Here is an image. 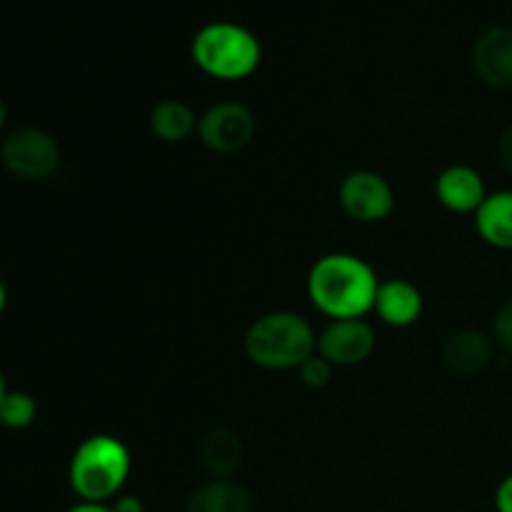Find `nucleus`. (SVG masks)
Instances as JSON below:
<instances>
[{
    "instance_id": "nucleus-9",
    "label": "nucleus",
    "mask_w": 512,
    "mask_h": 512,
    "mask_svg": "<svg viewBox=\"0 0 512 512\" xmlns=\"http://www.w3.org/2000/svg\"><path fill=\"white\" fill-rule=\"evenodd\" d=\"M473 70L485 85L512 90V28H488L473 45Z\"/></svg>"
},
{
    "instance_id": "nucleus-3",
    "label": "nucleus",
    "mask_w": 512,
    "mask_h": 512,
    "mask_svg": "<svg viewBox=\"0 0 512 512\" xmlns=\"http://www.w3.org/2000/svg\"><path fill=\"white\" fill-rule=\"evenodd\" d=\"M128 445L108 433H95L75 448L68 465L70 490L85 503H113L130 478Z\"/></svg>"
},
{
    "instance_id": "nucleus-19",
    "label": "nucleus",
    "mask_w": 512,
    "mask_h": 512,
    "mask_svg": "<svg viewBox=\"0 0 512 512\" xmlns=\"http://www.w3.org/2000/svg\"><path fill=\"white\" fill-rule=\"evenodd\" d=\"M490 335H493L495 343H498V350L512 355V295L508 300H503V303H500V308L495 310Z\"/></svg>"
},
{
    "instance_id": "nucleus-10",
    "label": "nucleus",
    "mask_w": 512,
    "mask_h": 512,
    "mask_svg": "<svg viewBox=\"0 0 512 512\" xmlns=\"http://www.w3.org/2000/svg\"><path fill=\"white\" fill-rule=\"evenodd\" d=\"M435 198L450 213L475 215L488 198V188H485V178L478 170L455 163L440 170V175L435 178Z\"/></svg>"
},
{
    "instance_id": "nucleus-7",
    "label": "nucleus",
    "mask_w": 512,
    "mask_h": 512,
    "mask_svg": "<svg viewBox=\"0 0 512 512\" xmlns=\"http://www.w3.org/2000/svg\"><path fill=\"white\" fill-rule=\"evenodd\" d=\"M338 203L355 223H383L395 208V190L375 170H353L340 180Z\"/></svg>"
},
{
    "instance_id": "nucleus-5",
    "label": "nucleus",
    "mask_w": 512,
    "mask_h": 512,
    "mask_svg": "<svg viewBox=\"0 0 512 512\" xmlns=\"http://www.w3.org/2000/svg\"><path fill=\"white\" fill-rule=\"evenodd\" d=\"M0 163L20 180H45L60 168V145L43 128L23 125L3 138Z\"/></svg>"
},
{
    "instance_id": "nucleus-24",
    "label": "nucleus",
    "mask_w": 512,
    "mask_h": 512,
    "mask_svg": "<svg viewBox=\"0 0 512 512\" xmlns=\"http://www.w3.org/2000/svg\"><path fill=\"white\" fill-rule=\"evenodd\" d=\"M5 305H8V288H5V283L0 280V313L5 310Z\"/></svg>"
},
{
    "instance_id": "nucleus-25",
    "label": "nucleus",
    "mask_w": 512,
    "mask_h": 512,
    "mask_svg": "<svg viewBox=\"0 0 512 512\" xmlns=\"http://www.w3.org/2000/svg\"><path fill=\"white\" fill-rule=\"evenodd\" d=\"M5 120H8V108H5L3 98H0V133H3V128H5Z\"/></svg>"
},
{
    "instance_id": "nucleus-1",
    "label": "nucleus",
    "mask_w": 512,
    "mask_h": 512,
    "mask_svg": "<svg viewBox=\"0 0 512 512\" xmlns=\"http://www.w3.org/2000/svg\"><path fill=\"white\" fill-rule=\"evenodd\" d=\"M305 288L313 308L325 318L350 320L373 313L380 280L360 255L328 253L313 263Z\"/></svg>"
},
{
    "instance_id": "nucleus-2",
    "label": "nucleus",
    "mask_w": 512,
    "mask_h": 512,
    "mask_svg": "<svg viewBox=\"0 0 512 512\" xmlns=\"http://www.w3.org/2000/svg\"><path fill=\"white\" fill-rule=\"evenodd\" d=\"M250 363L263 370H298L318 353V333L305 315L273 310L253 320L243 340Z\"/></svg>"
},
{
    "instance_id": "nucleus-13",
    "label": "nucleus",
    "mask_w": 512,
    "mask_h": 512,
    "mask_svg": "<svg viewBox=\"0 0 512 512\" xmlns=\"http://www.w3.org/2000/svg\"><path fill=\"white\" fill-rule=\"evenodd\" d=\"M245 448L235 430L215 428L200 443V463L208 470L210 480H235L243 468Z\"/></svg>"
},
{
    "instance_id": "nucleus-11",
    "label": "nucleus",
    "mask_w": 512,
    "mask_h": 512,
    "mask_svg": "<svg viewBox=\"0 0 512 512\" xmlns=\"http://www.w3.org/2000/svg\"><path fill=\"white\" fill-rule=\"evenodd\" d=\"M440 355L453 373L475 375L493 365V360L498 358V343L485 330L463 328L448 335Z\"/></svg>"
},
{
    "instance_id": "nucleus-6",
    "label": "nucleus",
    "mask_w": 512,
    "mask_h": 512,
    "mask_svg": "<svg viewBox=\"0 0 512 512\" xmlns=\"http://www.w3.org/2000/svg\"><path fill=\"white\" fill-rule=\"evenodd\" d=\"M255 115L238 100H223L205 110L198 118V138L208 150L218 155L240 153L255 138Z\"/></svg>"
},
{
    "instance_id": "nucleus-23",
    "label": "nucleus",
    "mask_w": 512,
    "mask_h": 512,
    "mask_svg": "<svg viewBox=\"0 0 512 512\" xmlns=\"http://www.w3.org/2000/svg\"><path fill=\"white\" fill-rule=\"evenodd\" d=\"M68 512H115L110 503H85V500H78Z\"/></svg>"
},
{
    "instance_id": "nucleus-12",
    "label": "nucleus",
    "mask_w": 512,
    "mask_h": 512,
    "mask_svg": "<svg viewBox=\"0 0 512 512\" xmlns=\"http://www.w3.org/2000/svg\"><path fill=\"white\" fill-rule=\"evenodd\" d=\"M373 313L390 328H410L423 315V293L405 278L383 280L375 295Z\"/></svg>"
},
{
    "instance_id": "nucleus-20",
    "label": "nucleus",
    "mask_w": 512,
    "mask_h": 512,
    "mask_svg": "<svg viewBox=\"0 0 512 512\" xmlns=\"http://www.w3.org/2000/svg\"><path fill=\"white\" fill-rule=\"evenodd\" d=\"M495 510L512 512V473L500 480L498 490H495Z\"/></svg>"
},
{
    "instance_id": "nucleus-22",
    "label": "nucleus",
    "mask_w": 512,
    "mask_h": 512,
    "mask_svg": "<svg viewBox=\"0 0 512 512\" xmlns=\"http://www.w3.org/2000/svg\"><path fill=\"white\" fill-rule=\"evenodd\" d=\"M113 510L115 512H145V505L143 500L138 498V495H128V493H120L118 498L113 500Z\"/></svg>"
},
{
    "instance_id": "nucleus-4",
    "label": "nucleus",
    "mask_w": 512,
    "mask_h": 512,
    "mask_svg": "<svg viewBox=\"0 0 512 512\" xmlns=\"http://www.w3.org/2000/svg\"><path fill=\"white\" fill-rule=\"evenodd\" d=\"M190 55H193V63L210 78L238 83L258 70L263 48L248 28L230 20H218V23L203 25L195 33Z\"/></svg>"
},
{
    "instance_id": "nucleus-18",
    "label": "nucleus",
    "mask_w": 512,
    "mask_h": 512,
    "mask_svg": "<svg viewBox=\"0 0 512 512\" xmlns=\"http://www.w3.org/2000/svg\"><path fill=\"white\" fill-rule=\"evenodd\" d=\"M333 370H335V365L330 363V360H325L323 355L315 353V355H310V358L298 368L300 383L308 385V388H313V390H323V388H328L330 380H333Z\"/></svg>"
},
{
    "instance_id": "nucleus-8",
    "label": "nucleus",
    "mask_w": 512,
    "mask_h": 512,
    "mask_svg": "<svg viewBox=\"0 0 512 512\" xmlns=\"http://www.w3.org/2000/svg\"><path fill=\"white\" fill-rule=\"evenodd\" d=\"M375 343V330L365 318L328 320V325L318 333V353L335 368L365 363L373 355Z\"/></svg>"
},
{
    "instance_id": "nucleus-26",
    "label": "nucleus",
    "mask_w": 512,
    "mask_h": 512,
    "mask_svg": "<svg viewBox=\"0 0 512 512\" xmlns=\"http://www.w3.org/2000/svg\"><path fill=\"white\" fill-rule=\"evenodd\" d=\"M5 393H8V390H5V380H3V373H0V403H3Z\"/></svg>"
},
{
    "instance_id": "nucleus-17",
    "label": "nucleus",
    "mask_w": 512,
    "mask_h": 512,
    "mask_svg": "<svg viewBox=\"0 0 512 512\" xmlns=\"http://www.w3.org/2000/svg\"><path fill=\"white\" fill-rule=\"evenodd\" d=\"M38 418V405L23 390H8L0 403V425L8 430H25Z\"/></svg>"
},
{
    "instance_id": "nucleus-14",
    "label": "nucleus",
    "mask_w": 512,
    "mask_h": 512,
    "mask_svg": "<svg viewBox=\"0 0 512 512\" xmlns=\"http://www.w3.org/2000/svg\"><path fill=\"white\" fill-rule=\"evenodd\" d=\"M185 512H258V503L238 480H208L190 493Z\"/></svg>"
},
{
    "instance_id": "nucleus-16",
    "label": "nucleus",
    "mask_w": 512,
    "mask_h": 512,
    "mask_svg": "<svg viewBox=\"0 0 512 512\" xmlns=\"http://www.w3.org/2000/svg\"><path fill=\"white\" fill-rule=\"evenodd\" d=\"M148 125L160 143H183L198 133V115L183 100H163L153 108Z\"/></svg>"
},
{
    "instance_id": "nucleus-21",
    "label": "nucleus",
    "mask_w": 512,
    "mask_h": 512,
    "mask_svg": "<svg viewBox=\"0 0 512 512\" xmlns=\"http://www.w3.org/2000/svg\"><path fill=\"white\" fill-rule=\"evenodd\" d=\"M498 160L505 170L512 175V125L500 133L498 138Z\"/></svg>"
},
{
    "instance_id": "nucleus-15",
    "label": "nucleus",
    "mask_w": 512,
    "mask_h": 512,
    "mask_svg": "<svg viewBox=\"0 0 512 512\" xmlns=\"http://www.w3.org/2000/svg\"><path fill=\"white\" fill-rule=\"evenodd\" d=\"M475 230L495 250H512V188L488 193L475 213Z\"/></svg>"
}]
</instances>
